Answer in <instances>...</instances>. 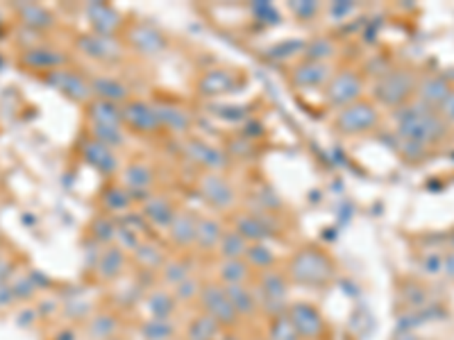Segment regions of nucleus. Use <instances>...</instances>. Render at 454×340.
<instances>
[{"label": "nucleus", "instance_id": "1", "mask_svg": "<svg viewBox=\"0 0 454 340\" xmlns=\"http://www.w3.org/2000/svg\"><path fill=\"white\" fill-rule=\"evenodd\" d=\"M448 123L438 116L436 109H429L423 102H409L398 112V134L402 141H409L423 148H432L448 137Z\"/></svg>", "mask_w": 454, "mask_h": 340}, {"label": "nucleus", "instance_id": "2", "mask_svg": "<svg viewBox=\"0 0 454 340\" xmlns=\"http://www.w3.org/2000/svg\"><path fill=\"white\" fill-rule=\"evenodd\" d=\"M418 82H421V78L409 66L389 68L375 82V102L391 109L407 107L416 98Z\"/></svg>", "mask_w": 454, "mask_h": 340}, {"label": "nucleus", "instance_id": "3", "mask_svg": "<svg viewBox=\"0 0 454 340\" xmlns=\"http://www.w3.org/2000/svg\"><path fill=\"white\" fill-rule=\"evenodd\" d=\"M289 277L300 286H325L334 277V263L322 250L302 248L289 261Z\"/></svg>", "mask_w": 454, "mask_h": 340}, {"label": "nucleus", "instance_id": "4", "mask_svg": "<svg viewBox=\"0 0 454 340\" xmlns=\"http://www.w3.org/2000/svg\"><path fill=\"white\" fill-rule=\"evenodd\" d=\"M381 123V112L375 100H357L348 107H343L334 116V127L339 134L345 137H361L375 132Z\"/></svg>", "mask_w": 454, "mask_h": 340}, {"label": "nucleus", "instance_id": "5", "mask_svg": "<svg viewBox=\"0 0 454 340\" xmlns=\"http://www.w3.org/2000/svg\"><path fill=\"white\" fill-rule=\"evenodd\" d=\"M322 91H325L327 105L339 112V109L364 98V75L354 68H341L334 73L332 80L327 82V87Z\"/></svg>", "mask_w": 454, "mask_h": 340}, {"label": "nucleus", "instance_id": "6", "mask_svg": "<svg viewBox=\"0 0 454 340\" xmlns=\"http://www.w3.org/2000/svg\"><path fill=\"white\" fill-rule=\"evenodd\" d=\"M198 193L213 211H230L236 204V188L223 173H202L198 179Z\"/></svg>", "mask_w": 454, "mask_h": 340}, {"label": "nucleus", "instance_id": "7", "mask_svg": "<svg viewBox=\"0 0 454 340\" xmlns=\"http://www.w3.org/2000/svg\"><path fill=\"white\" fill-rule=\"evenodd\" d=\"M232 229L253 245V243H266L278 234V223L266 211H241L232 216Z\"/></svg>", "mask_w": 454, "mask_h": 340}, {"label": "nucleus", "instance_id": "8", "mask_svg": "<svg viewBox=\"0 0 454 340\" xmlns=\"http://www.w3.org/2000/svg\"><path fill=\"white\" fill-rule=\"evenodd\" d=\"M182 152L191 164L202 168L205 173H223L227 168V152L205 139H186Z\"/></svg>", "mask_w": 454, "mask_h": 340}, {"label": "nucleus", "instance_id": "9", "mask_svg": "<svg viewBox=\"0 0 454 340\" xmlns=\"http://www.w3.org/2000/svg\"><path fill=\"white\" fill-rule=\"evenodd\" d=\"M123 127H130L137 134H154L162 129L157 105L148 100H132L123 105Z\"/></svg>", "mask_w": 454, "mask_h": 340}, {"label": "nucleus", "instance_id": "10", "mask_svg": "<svg viewBox=\"0 0 454 340\" xmlns=\"http://www.w3.org/2000/svg\"><path fill=\"white\" fill-rule=\"evenodd\" d=\"M200 304L205 309V313L211 320H216L218 324H227L232 326L238 320V313L232 307L230 297H227V290L221 284H209L202 286L200 290Z\"/></svg>", "mask_w": 454, "mask_h": 340}, {"label": "nucleus", "instance_id": "11", "mask_svg": "<svg viewBox=\"0 0 454 340\" xmlns=\"http://www.w3.org/2000/svg\"><path fill=\"white\" fill-rule=\"evenodd\" d=\"M177 211H180V206L175 204L173 198L164 196V193H152V196L148 200H143L141 204L143 221H146L148 227L159 229V232H169Z\"/></svg>", "mask_w": 454, "mask_h": 340}, {"label": "nucleus", "instance_id": "12", "mask_svg": "<svg viewBox=\"0 0 454 340\" xmlns=\"http://www.w3.org/2000/svg\"><path fill=\"white\" fill-rule=\"evenodd\" d=\"M121 186L132 196V200H148L154 191V170L146 161H132L123 168Z\"/></svg>", "mask_w": 454, "mask_h": 340}, {"label": "nucleus", "instance_id": "13", "mask_svg": "<svg viewBox=\"0 0 454 340\" xmlns=\"http://www.w3.org/2000/svg\"><path fill=\"white\" fill-rule=\"evenodd\" d=\"M243 87V78L230 68H211L198 80V93L205 98H216V95L234 93Z\"/></svg>", "mask_w": 454, "mask_h": 340}, {"label": "nucleus", "instance_id": "14", "mask_svg": "<svg viewBox=\"0 0 454 340\" xmlns=\"http://www.w3.org/2000/svg\"><path fill=\"white\" fill-rule=\"evenodd\" d=\"M289 322L295 336L305 340H316L322 334V329H325L320 311L312 304H307V302H300V304H293L289 309Z\"/></svg>", "mask_w": 454, "mask_h": 340}, {"label": "nucleus", "instance_id": "15", "mask_svg": "<svg viewBox=\"0 0 454 340\" xmlns=\"http://www.w3.org/2000/svg\"><path fill=\"white\" fill-rule=\"evenodd\" d=\"M82 156H85V161L98 170L102 177H114L118 170H121V161H118L116 150L107 148V145L98 143L91 137L82 143Z\"/></svg>", "mask_w": 454, "mask_h": 340}, {"label": "nucleus", "instance_id": "16", "mask_svg": "<svg viewBox=\"0 0 454 340\" xmlns=\"http://www.w3.org/2000/svg\"><path fill=\"white\" fill-rule=\"evenodd\" d=\"M127 41L143 57H154L166 51V36L148 23H137V26L130 28Z\"/></svg>", "mask_w": 454, "mask_h": 340}, {"label": "nucleus", "instance_id": "17", "mask_svg": "<svg viewBox=\"0 0 454 340\" xmlns=\"http://www.w3.org/2000/svg\"><path fill=\"white\" fill-rule=\"evenodd\" d=\"M332 75L334 73L329 64L309 62V59H302V62L295 64L291 70V80L297 89H325Z\"/></svg>", "mask_w": 454, "mask_h": 340}, {"label": "nucleus", "instance_id": "18", "mask_svg": "<svg viewBox=\"0 0 454 340\" xmlns=\"http://www.w3.org/2000/svg\"><path fill=\"white\" fill-rule=\"evenodd\" d=\"M78 48L87 57L95 59V62H114L121 55V46H118L116 36H102V34H85L78 39Z\"/></svg>", "mask_w": 454, "mask_h": 340}, {"label": "nucleus", "instance_id": "19", "mask_svg": "<svg viewBox=\"0 0 454 340\" xmlns=\"http://www.w3.org/2000/svg\"><path fill=\"white\" fill-rule=\"evenodd\" d=\"M198 213L189 211V209H180L175 216L173 225L169 227V240L177 250H189L196 245V232H198Z\"/></svg>", "mask_w": 454, "mask_h": 340}, {"label": "nucleus", "instance_id": "20", "mask_svg": "<svg viewBox=\"0 0 454 340\" xmlns=\"http://www.w3.org/2000/svg\"><path fill=\"white\" fill-rule=\"evenodd\" d=\"M452 93V84L448 82V78L443 75H427L421 78L418 82V91H416V100L423 102L429 109H438L445 102V98Z\"/></svg>", "mask_w": 454, "mask_h": 340}, {"label": "nucleus", "instance_id": "21", "mask_svg": "<svg viewBox=\"0 0 454 340\" xmlns=\"http://www.w3.org/2000/svg\"><path fill=\"white\" fill-rule=\"evenodd\" d=\"M55 87L62 91L64 95L80 102H87L93 98V91H91V80L82 78L80 73L73 70H62V73H53V80H51Z\"/></svg>", "mask_w": 454, "mask_h": 340}, {"label": "nucleus", "instance_id": "22", "mask_svg": "<svg viewBox=\"0 0 454 340\" xmlns=\"http://www.w3.org/2000/svg\"><path fill=\"white\" fill-rule=\"evenodd\" d=\"M87 16L95 34L116 36L118 28H121V14L107 3H91L87 7Z\"/></svg>", "mask_w": 454, "mask_h": 340}, {"label": "nucleus", "instance_id": "23", "mask_svg": "<svg viewBox=\"0 0 454 340\" xmlns=\"http://www.w3.org/2000/svg\"><path fill=\"white\" fill-rule=\"evenodd\" d=\"M259 290H261V304H264L268 311H280L284 307L286 299V279L280 272L268 270L259 282Z\"/></svg>", "mask_w": 454, "mask_h": 340}, {"label": "nucleus", "instance_id": "24", "mask_svg": "<svg viewBox=\"0 0 454 340\" xmlns=\"http://www.w3.org/2000/svg\"><path fill=\"white\" fill-rule=\"evenodd\" d=\"M225 234V225L213 216L198 218V232H196V248L200 252H211L218 248V243Z\"/></svg>", "mask_w": 454, "mask_h": 340}, {"label": "nucleus", "instance_id": "25", "mask_svg": "<svg viewBox=\"0 0 454 340\" xmlns=\"http://www.w3.org/2000/svg\"><path fill=\"white\" fill-rule=\"evenodd\" d=\"M125 252L118 245H107L100 250L98 254V263H95V270L105 279V282H112V279H118L125 270Z\"/></svg>", "mask_w": 454, "mask_h": 340}, {"label": "nucleus", "instance_id": "26", "mask_svg": "<svg viewBox=\"0 0 454 340\" xmlns=\"http://www.w3.org/2000/svg\"><path fill=\"white\" fill-rule=\"evenodd\" d=\"M91 91L98 100H107L114 105H125L130 100V91L127 87L116 78H93L91 80Z\"/></svg>", "mask_w": 454, "mask_h": 340}, {"label": "nucleus", "instance_id": "27", "mask_svg": "<svg viewBox=\"0 0 454 340\" xmlns=\"http://www.w3.org/2000/svg\"><path fill=\"white\" fill-rule=\"evenodd\" d=\"M157 112H159V123L162 129H169L173 134H186L191 127V114L186 109L171 105V102H157Z\"/></svg>", "mask_w": 454, "mask_h": 340}, {"label": "nucleus", "instance_id": "28", "mask_svg": "<svg viewBox=\"0 0 454 340\" xmlns=\"http://www.w3.org/2000/svg\"><path fill=\"white\" fill-rule=\"evenodd\" d=\"M100 202H102V209L112 216H125L134 204L132 196H130V193L121 186V181H118V184L105 186Z\"/></svg>", "mask_w": 454, "mask_h": 340}, {"label": "nucleus", "instance_id": "29", "mask_svg": "<svg viewBox=\"0 0 454 340\" xmlns=\"http://www.w3.org/2000/svg\"><path fill=\"white\" fill-rule=\"evenodd\" d=\"M89 118H91V123H98V125L123 127V105H114V102L93 98L89 102Z\"/></svg>", "mask_w": 454, "mask_h": 340}, {"label": "nucleus", "instance_id": "30", "mask_svg": "<svg viewBox=\"0 0 454 340\" xmlns=\"http://www.w3.org/2000/svg\"><path fill=\"white\" fill-rule=\"evenodd\" d=\"M248 248H250V243L241 234L234 232L232 227H225V234L218 243L216 252H218L221 261H236V259H246Z\"/></svg>", "mask_w": 454, "mask_h": 340}, {"label": "nucleus", "instance_id": "31", "mask_svg": "<svg viewBox=\"0 0 454 340\" xmlns=\"http://www.w3.org/2000/svg\"><path fill=\"white\" fill-rule=\"evenodd\" d=\"M132 257L141 268H146V270H162L164 263L169 261L164 250L159 248V243H154V240H143L141 245L132 252Z\"/></svg>", "mask_w": 454, "mask_h": 340}, {"label": "nucleus", "instance_id": "32", "mask_svg": "<svg viewBox=\"0 0 454 340\" xmlns=\"http://www.w3.org/2000/svg\"><path fill=\"white\" fill-rule=\"evenodd\" d=\"M175 297L169 290H152L146 297V307L152 320H171V315L175 313Z\"/></svg>", "mask_w": 454, "mask_h": 340}, {"label": "nucleus", "instance_id": "33", "mask_svg": "<svg viewBox=\"0 0 454 340\" xmlns=\"http://www.w3.org/2000/svg\"><path fill=\"white\" fill-rule=\"evenodd\" d=\"M250 277V265L246 259L221 261L218 265V284L221 286H243Z\"/></svg>", "mask_w": 454, "mask_h": 340}, {"label": "nucleus", "instance_id": "34", "mask_svg": "<svg viewBox=\"0 0 454 340\" xmlns=\"http://www.w3.org/2000/svg\"><path fill=\"white\" fill-rule=\"evenodd\" d=\"M225 290H227V297L232 302V307L238 313V318H241V315H248V318L255 315L259 302H257V295L246 284L243 286H225Z\"/></svg>", "mask_w": 454, "mask_h": 340}, {"label": "nucleus", "instance_id": "35", "mask_svg": "<svg viewBox=\"0 0 454 340\" xmlns=\"http://www.w3.org/2000/svg\"><path fill=\"white\" fill-rule=\"evenodd\" d=\"M302 55H305V59H309V62L327 64L329 59L337 55V43H334L329 36H314L312 41L305 43Z\"/></svg>", "mask_w": 454, "mask_h": 340}, {"label": "nucleus", "instance_id": "36", "mask_svg": "<svg viewBox=\"0 0 454 340\" xmlns=\"http://www.w3.org/2000/svg\"><path fill=\"white\" fill-rule=\"evenodd\" d=\"M89 137L95 139L98 143L107 145V148H121L125 145V127H116V125H98V123H91L89 125Z\"/></svg>", "mask_w": 454, "mask_h": 340}, {"label": "nucleus", "instance_id": "37", "mask_svg": "<svg viewBox=\"0 0 454 340\" xmlns=\"http://www.w3.org/2000/svg\"><path fill=\"white\" fill-rule=\"evenodd\" d=\"M246 263L250 265V270H270L275 263H278V257L275 252L264 245V243H253L246 252Z\"/></svg>", "mask_w": 454, "mask_h": 340}, {"label": "nucleus", "instance_id": "38", "mask_svg": "<svg viewBox=\"0 0 454 340\" xmlns=\"http://www.w3.org/2000/svg\"><path fill=\"white\" fill-rule=\"evenodd\" d=\"M116 329H118V320L112 313H98L93 315V320L89 324V336L93 340H110L116 336Z\"/></svg>", "mask_w": 454, "mask_h": 340}, {"label": "nucleus", "instance_id": "39", "mask_svg": "<svg viewBox=\"0 0 454 340\" xmlns=\"http://www.w3.org/2000/svg\"><path fill=\"white\" fill-rule=\"evenodd\" d=\"M189 277H191V263L184 259H169L162 268V279L166 286L175 288L177 284H182Z\"/></svg>", "mask_w": 454, "mask_h": 340}, {"label": "nucleus", "instance_id": "40", "mask_svg": "<svg viewBox=\"0 0 454 340\" xmlns=\"http://www.w3.org/2000/svg\"><path fill=\"white\" fill-rule=\"evenodd\" d=\"M218 334V322L211 320L207 313L198 315L189 326V340H213Z\"/></svg>", "mask_w": 454, "mask_h": 340}, {"label": "nucleus", "instance_id": "41", "mask_svg": "<svg viewBox=\"0 0 454 340\" xmlns=\"http://www.w3.org/2000/svg\"><path fill=\"white\" fill-rule=\"evenodd\" d=\"M91 229H93L95 240H98L102 248L114 245L116 232H118V221H114V218H107V216H100V218H95V221H93Z\"/></svg>", "mask_w": 454, "mask_h": 340}, {"label": "nucleus", "instance_id": "42", "mask_svg": "<svg viewBox=\"0 0 454 340\" xmlns=\"http://www.w3.org/2000/svg\"><path fill=\"white\" fill-rule=\"evenodd\" d=\"M141 336L146 340H171L175 336V324L171 320H148L141 326Z\"/></svg>", "mask_w": 454, "mask_h": 340}, {"label": "nucleus", "instance_id": "43", "mask_svg": "<svg viewBox=\"0 0 454 340\" xmlns=\"http://www.w3.org/2000/svg\"><path fill=\"white\" fill-rule=\"evenodd\" d=\"M200 290H202L200 282L194 275H191L189 279H184L182 284H177L173 288V297H175V302H182V304H184V302H191V299L200 297Z\"/></svg>", "mask_w": 454, "mask_h": 340}, {"label": "nucleus", "instance_id": "44", "mask_svg": "<svg viewBox=\"0 0 454 340\" xmlns=\"http://www.w3.org/2000/svg\"><path fill=\"white\" fill-rule=\"evenodd\" d=\"M443 257L445 254H438V252H429L423 257L421 261V270L427 277H436V275H443Z\"/></svg>", "mask_w": 454, "mask_h": 340}, {"label": "nucleus", "instance_id": "45", "mask_svg": "<svg viewBox=\"0 0 454 340\" xmlns=\"http://www.w3.org/2000/svg\"><path fill=\"white\" fill-rule=\"evenodd\" d=\"M26 23H30V26H34V28H48L53 23V18L41 7L30 5V7H26Z\"/></svg>", "mask_w": 454, "mask_h": 340}, {"label": "nucleus", "instance_id": "46", "mask_svg": "<svg viewBox=\"0 0 454 340\" xmlns=\"http://www.w3.org/2000/svg\"><path fill=\"white\" fill-rule=\"evenodd\" d=\"M28 57H30V64L32 66H48V68H53V66H59V64L64 62L62 55H55V53H48V51H34Z\"/></svg>", "mask_w": 454, "mask_h": 340}, {"label": "nucleus", "instance_id": "47", "mask_svg": "<svg viewBox=\"0 0 454 340\" xmlns=\"http://www.w3.org/2000/svg\"><path fill=\"white\" fill-rule=\"evenodd\" d=\"M291 11L300 18V21H309L320 14V5L312 3V0H307V3H291Z\"/></svg>", "mask_w": 454, "mask_h": 340}, {"label": "nucleus", "instance_id": "48", "mask_svg": "<svg viewBox=\"0 0 454 340\" xmlns=\"http://www.w3.org/2000/svg\"><path fill=\"white\" fill-rule=\"evenodd\" d=\"M436 112H438V116L443 118L448 125H454V89H452V93L445 98V102L436 109Z\"/></svg>", "mask_w": 454, "mask_h": 340}, {"label": "nucleus", "instance_id": "49", "mask_svg": "<svg viewBox=\"0 0 454 340\" xmlns=\"http://www.w3.org/2000/svg\"><path fill=\"white\" fill-rule=\"evenodd\" d=\"M329 11L337 18H343L345 14H350V11H354V5L352 3H332L329 5Z\"/></svg>", "mask_w": 454, "mask_h": 340}, {"label": "nucleus", "instance_id": "50", "mask_svg": "<svg viewBox=\"0 0 454 340\" xmlns=\"http://www.w3.org/2000/svg\"><path fill=\"white\" fill-rule=\"evenodd\" d=\"M443 277L454 282V250H450L443 257Z\"/></svg>", "mask_w": 454, "mask_h": 340}, {"label": "nucleus", "instance_id": "51", "mask_svg": "<svg viewBox=\"0 0 454 340\" xmlns=\"http://www.w3.org/2000/svg\"><path fill=\"white\" fill-rule=\"evenodd\" d=\"M11 297H14V293H11V288H7V286L0 284V307L7 304V302H11Z\"/></svg>", "mask_w": 454, "mask_h": 340}, {"label": "nucleus", "instance_id": "52", "mask_svg": "<svg viewBox=\"0 0 454 340\" xmlns=\"http://www.w3.org/2000/svg\"><path fill=\"white\" fill-rule=\"evenodd\" d=\"M396 340H421V338L413 336L411 331H404V334H398V336H396Z\"/></svg>", "mask_w": 454, "mask_h": 340}, {"label": "nucleus", "instance_id": "53", "mask_svg": "<svg viewBox=\"0 0 454 340\" xmlns=\"http://www.w3.org/2000/svg\"><path fill=\"white\" fill-rule=\"evenodd\" d=\"M110 340H118V338H110Z\"/></svg>", "mask_w": 454, "mask_h": 340}]
</instances>
